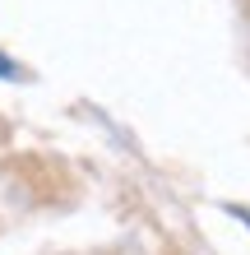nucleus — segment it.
<instances>
[{"label": "nucleus", "instance_id": "f257e3e1", "mask_svg": "<svg viewBox=\"0 0 250 255\" xmlns=\"http://www.w3.org/2000/svg\"><path fill=\"white\" fill-rule=\"evenodd\" d=\"M0 79H23V70L9 61V56H0Z\"/></svg>", "mask_w": 250, "mask_h": 255}]
</instances>
